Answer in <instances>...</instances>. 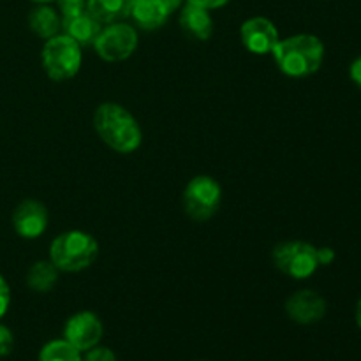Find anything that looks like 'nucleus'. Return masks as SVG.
Returning <instances> with one entry per match:
<instances>
[{"label": "nucleus", "instance_id": "f257e3e1", "mask_svg": "<svg viewBox=\"0 0 361 361\" xmlns=\"http://www.w3.org/2000/svg\"><path fill=\"white\" fill-rule=\"evenodd\" d=\"M94 129L116 154L129 155L143 143V130L133 113L118 102H102L94 113Z\"/></svg>", "mask_w": 361, "mask_h": 361}, {"label": "nucleus", "instance_id": "f03ea898", "mask_svg": "<svg viewBox=\"0 0 361 361\" xmlns=\"http://www.w3.org/2000/svg\"><path fill=\"white\" fill-rule=\"evenodd\" d=\"M324 42L314 34H295L281 39L271 51L275 63L289 78L316 74L324 62Z\"/></svg>", "mask_w": 361, "mask_h": 361}, {"label": "nucleus", "instance_id": "7ed1b4c3", "mask_svg": "<svg viewBox=\"0 0 361 361\" xmlns=\"http://www.w3.org/2000/svg\"><path fill=\"white\" fill-rule=\"evenodd\" d=\"M99 243L90 233L71 229L56 236L49 245V261L66 274H78L95 263Z\"/></svg>", "mask_w": 361, "mask_h": 361}, {"label": "nucleus", "instance_id": "20e7f679", "mask_svg": "<svg viewBox=\"0 0 361 361\" xmlns=\"http://www.w3.org/2000/svg\"><path fill=\"white\" fill-rule=\"evenodd\" d=\"M41 63L44 73L53 81L73 80L81 69L83 55L81 46L69 35L56 34L44 42L41 51Z\"/></svg>", "mask_w": 361, "mask_h": 361}, {"label": "nucleus", "instance_id": "39448f33", "mask_svg": "<svg viewBox=\"0 0 361 361\" xmlns=\"http://www.w3.org/2000/svg\"><path fill=\"white\" fill-rule=\"evenodd\" d=\"M222 187L214 176L197 175L189 180L182 194L183 212L194 222H207L219 212Z\"/></svg>", "mask_w": 361, "mask_h": 361}, {"label": "nucleus", "instance_id": "423d86ee", "mask_svg": "<svg viewBox=\"0 0 361 361\" xmlns=\"http://www.w3.org/2000/svg\"><path fill=\"white\" fill-rule=\"evenodd\" d=\"M271 259L279 271L296 281L312 277L319 268L317 247L302 240H289L275 245Z\"/></svg>", "mask_w": 361, "mask_h": 361}, {"label": "nucleus", "instance_id": "0eeeda50", "mask_svg": "<svg viewBox=\"0 0 361 361\" xmlns=\"http://www.w3.org/2000/svg\"><path fill=\"white\" fill-rule=\"evenodd\" d=\"M137 42L140 39H137L136 28L126 21H116V23L102 27L95 39L94 48L102 60L116 63L133 56L137 48Z\"/></svg>", "mask_w": 361, "mask_h": 361}, {"label": "nucleus", "instance_id": "6e6552de", "mask_svg": "<svg viewBox=\"0 0 361 361\" xmlns=\"http://www.w3.org/2000/svg\"><path fill=\"white\" fill-rule=\"evenodd\" d=\"M104 326L99 319L97 314L90 310H81L71 316L63 326V338L80 353H87L88 349L95 348L101 342Z\"/></svg>", "mask_w": 361, "mask_h": 361}, {"label": "nucleus", "instance_id": "1a4fd4ad", "mask_svg": "<svg viewBox=\"0 0 361 361\" xmlns=\"http://www.w3.org/2000/svg\"><path fill=\"white\" fill-rule=\"evenodd\" d=\"M240 39L245 49L254 55H271L277 42L281 41L279 28L264 16L249 18L240 27Z\"/></svg>", "mask_w": 361, "mask_h": 361}, {"label": "nucleus", "instance_id": "9d476101", "mask_svg": "<svg viewBox=\"0 0 361 361\" xmlns=\"http://www.w3.org/2000/svg\"><path fill=\"white\" fill-rule=\"evenodd\" d=\"M328 303L314 289H300L286 300V314L296 324H316L326 316Z\"/></svg>", "mask_w": 361, "mask_h": 361}, {"label": "nucleus", "instance_id": "9b49d317", "mask_svg": "<svg viewBox=\"0 0 361 361\" xmlns=\"http://www.w3.org/2000/svg\"><path fill=\"white\" fill-rule=\"evenodd\" d=\"M13 228L23 240H35L48 229V208L37 200H23L13 212Z\"/></svg>", "mask_w": 361, "mask_h": 361}, {"label": "nucleus", "instance_id": "f8f14e48", "mask_svg": "<svg viewBox=\"0 0 361 361\" xmlns=\"http://www.w3.org/2000/svg\"><path fill=\"white\" fill-rule=\"evenodd\" d=\"M178 23L183 34L192 41H208L214 34V18H212L210 11L187 2V0L180 9Z\"/></svg>", "mask_w": 361, "mask_h": 361}, {"label": "nucleus", "instance_id": "ddd939ff", "mask_svg": "<svg viewBox=\"0 0 361 361\" xmlns=\"http://www.w3.org/2000/svg\"><path fill=\"white\" fill-rule=\"evenodd\" d=\"M101 30L102 23H99L87 9L71 16H62V32L80 46H94Z\"/></svg>", "mask_w": 361, "mask_h": 361}, {"label": "nucleus", "instance_id": "4468645a", "mask_svg": "<svg viewBox=\"0 0 361 361\" xmlns=\"http://www.w3.org/2000/svg\"><path fill=\"white\" fill-rule=\"evenodd\" d=\"M130 18L141 30H159L168 21L169 13L161 0H134Z\"/></svg>", "mask_w": 361, "mask_h": 361}, {"label": "nucleus", "instance_id": "2eb2a0df", "mask_svg": "<svg viewBox=\"0 0 361 361\" xmlns=\"http://www.w3.org/2000/svg\"><path fill=\"white\" fill-rule=\"evenodd\" d=\"M28 27L39 39H51L62 30V16L48 4H37L28 14Z\"/></svg>", "mask_w": 361, "mask_h": 361}, {"label": "nucleus", "instance_id": "dca6fc26", "mask_svg": "<svg viewBox=\"0 0 361 361\" xmlns=\"http://www.w3.org/2000/svg\"><path fill=\"white\" fill-rule=\"evenodd\" d=\"M134 0H87V11L102 25L123 21L130 16Z\"/></svg>", "mask_w": 361, "mask_h": 361}, {"label": "nucleus", "instance_id": "f3484780", "mask_svg": "<svg viewBox=\"0 0 361 361\" xmlns=\"http://www.w3.org/2000/svg\"><path fill=\"white\" fill-rule=\"evenodd\" d=\"M59 281V268L51 261H35L27 271V286L35 293H48Z\"/></svg>", "mask_w": 361, "mask_h": 361}, {"label": "nucleus", "instance_id": "a211bd4d", "mask_svg": "<svg viewBox=\"0 0 361 361\" xmlns=\"http://www.w3.org/2000/svg\"><path fill=\"white\" fill-rule=\"evenodd\" d=\"M39 361H81V353L66 338H55L42 345Z\"/></svg>", "mask_w": 361, "mask_h": 361}, {"label": "nucleus", "instance_id": "6ab92c4d", "mask_svg": "<svg viewBox=\"0 0 361 361\" xmlns=\"http://www.w3.org/2000/svg\"><path fill=\"white\" fill-rule=\"evenodd\" d=\"M81 361H116L115 353L109 348H101V345H95V348L88 349L85 353V356Z\"/></svg>", "mask_w": 361, "mask_h": 361}, {"label": "nucleus", "instance_id": "aec40b11", "mask_svg": "<svg viewBox=\"0 0 361 361\" xmlns=\"http://www.w3.org/2000/svg\"><path fill=\"white\" fill-rule=\"evenodd\" d=\"M14 348V335L6 324L0 323V358H6L13 353Z\"/></svg>", "mask_w": 361, "mask_h": 361}, {"label": "nucleus", "instance_id": "412c9836", "mask_svg": "<svg viewBox=\"0 0 361 361\" xmlns=\"http://www.w3.org/2000/svg\"><path fill=\"white\" fill-rule=\"evenodd\" d=\"M56 4L62 16H71L87 9V0H56Z\"/></svg>", "mask_w": 361, "mask_h": 361}, {"label": "nucleus", "instance_id": "4be33fe9", "mask_svg": "<svg viewBox=\"0 0 361 361\" xmlns=\"http://www.w3.org/2000/svg\"><path fill=\"white\" fill-rule=\"evenodd\" d=\"M11 305V288L7 284V281L4 279V275L0 274V319L7 314Z\"/></svg>", "mask_w": 361, "mask_h": 361}, {"label": "nucleus", "instance_id": "5701e85b", "mask_svg": "<svg viewBox=\"0 0 361 361\" xmlns=\"http://www.w3.org/2000/svg\"><path fill=\"white\" fill-rule=\"evenodd\" d=\"M317 259L319 267H330L335 261V250L331 247H317Z\"/></svg>", "mask_w": 361, "mask_h": 361}, {"label": "nucleus", "instance_id": "b1692460", "mask_svg": "<svg viewBox=\"0 0 361 361\" xmlns=\"http://www.w3.org/2000/svg\"><path fill=\"white\" fill-rule=\"evenodd\" d=\"M349 78L361 90V55L356 56L351 62V66H349Z\"/></svg>", "mask_w": 361, "mask_h": 361}, {"label": "nucleus", "instance_id": "393cba45", "mask_svg": "<svg viewBox=\"0 0 361 361\" xmlns=\"http://www.w3.org/2000/svg\"><path fill=\"white\" fill-rule=\"evenodd\" d=\"M187 2L196 4V6L204 7V9L208 11H214V9H221V7H224L226 4H229L231 0H187Z\"/></svg>", "mask_w": 361, "mask_h": 361}, {"label": "nucleus", "instance_id": "a878e982", "mask_svg": "<svg viewBox=\"0 0 361 361\" xmlns=\"http://www.w3.org/2000/svg\"><path fill=\"white\" fill-rule=\"evenodd\" d=\"M162 2V6L166 7V11H168L169 13V16H171L173 13H175V11H178L180 7L183 6V4H185V0H161Z\"/></svg>", "mask_w": 361, "mask_h": 361}, {"label": "nucleus", "instance_id": "bb28decb", "mask_svg": "<svg viewBox=\"0 0 361 361\" xmlns=\"http://www.w3.org/2000/svg\"><path fill=\"white\" fill-rule=\"evenodd\" d=\"M355 319H356V324H358V328L361 330V298L358 300V303H356V309H355Z\"/></svg>", "mask_w": 361, "mask_h": 361}, {"label": "nucleus", "instance_id": "cd10ccee", "mask_svg": "<svg viewBox=\"0 0 361 361\" xmlns=\"http://www.w3.org/2000/svg\"><path fill=\"white\" fill-rule=\"evenodd\" d=\"M32 2H35V4H49V2H53V0H32Z\"/></svg>", "mask_w": 361, "mask_h": 361}]
</instances>
